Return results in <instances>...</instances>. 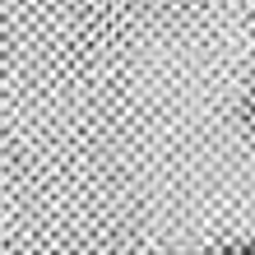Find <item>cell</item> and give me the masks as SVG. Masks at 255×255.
<instances>
[{
  "instance_id": "1",
  "label": "cell",
  "mask_w": 255,
  "mask_h": 255,
  "mask_svg": "<svg viewBox=\"0 0 255 255\" xmlns=\"http://www.w3.org/2000/svg\"><path fill=\"white\" fill-rule=\"evenodd\" d=\"M209 255H255V237H246V242H228V246H214Z\"/></svg>"
},
{
  "instance_id": "2",
  "label": "cell",
  "mask_w": 255,
  "mask_h": 255,
  "mask_svg": "<svg viewBox=\"0 0 255 255\" xmlns=\"http://www.w3.org/2000/svg\"><path fill=\"white\" fill-rule=\"evenodd\" d=\"M242 121H246V126L255 130V84L246 88V98H242Z\"/></svg>"
}]
</instances>
